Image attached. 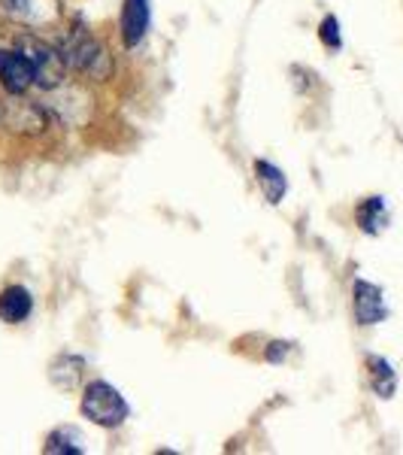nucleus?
<instances>
[{"label":"nucleus","mask_w":403,"mask_h":455,"mask_svg":"<svg viewBox=\"0 0 403 455\" xmlns=\"http://www.w3.org/2000/svg\"><path fill=\"white\" fill-rule=\"evenodd\" d=\"M58 46H61L64 61H67V68L73 73L91 79V83H107V79H113V70H115L113 52H109V46L98 34L88 31L83 21H73L67 31H64Z\"/></svg>","instance_id":"obj_1"},{"label":"nucleus","mask_w":403,"mask_h":455,"mask_svg":"<svg viewBox=\"0 0 403 455\" xmlns=\"http://www.w3.org/2000/svg\"><path fill=\"white\" fill-rule=\"evenodd\" d=\"M16 49L25 55V61L31 64V73H34V85H40L43 92H55L67 83V61H64V52L61 46L55 43L43 40L36 36L34 31H21L16 34Z\"/></svg>","instance_id":"obj_2"},{"label":"nucleus","mask_w":403,"mask_h":455,"mask_svg":"<svg viewBox=\"0 0 403 455\" xmlns=\"http://www.w3.org/2000/svg\"><path fill=\"white\" fill-rule=\"evenodd\" d=\"M79 410L88 422L100 425V428H119V425L130 416V407L124 401V395L107 379H91L83 388V401Z\"/></svg>","instance_id":"obj_3"},{"label":"nucleus","mask_w":403,"mask_h":455,"mask_svg":"<svg viewBox=\"0 0 403 455\" xmlns=\"http://www.w3.org/2000/svg\"><path fill=\"white\" fill-rule=\"evenodd\" d=\"M0 12L28 31H46L61 25V0H0Z\"/></svg>","instance_id":"obj_4"},{"label":"nucleus","mask_w":403,"mask_h":455,"mask_svg":"<svg viewBox=\"0 0 403 455\" xmlns=\"http://www.w3.org/2000/svg\"><path fill=\"white\" fill-rule=\"evenodd\" d=\"M0 119L6 122V128H12L16 134H28V137H36L46 131L49 124V109L36 100H28L25 94H12L10 104H4V113Z\"/></svg>","instance_id":"obj_5"},{"label":"nucleus","mask_w":403,"mask_h":455,"mask_svg":"<svg viewBox=\"0 0 403 455\" xmlns=\"http://www.w3.org/2000/svg\"><path fill=\"white\" fill-rule=\"evenodd\" d=\"M352 310H355L358 325H379L388 319V304L379 285L367 280H355L352 285Z\"/></svg>","instance_id":"obj_6"},{"label":"nucleus","mask_w":403,"mask_h":455,"mask_svg":"<svg viewBox=\"0 0 403 455\" xmlns=\"http://www.w3.org/2000/svg\"><path fill=\"white\" fill-rule=\"evenodd\" d=\"M152 28V0H124L122 4V40L128 49L140 46Z\"/></svg>","instance_id":"obj_7"},{"label":"nucleus","mask_w":403,"mask_h":455,"mask_svg":"<svg viewBox=\"0 0 403 455\" xmlns=\"http://www.w3.org/2000/svg\"><path fill=\"white\" fill-rule=\"evenodd\" d=\"M0 85L10 94H28V88L34 85L31 64L19 49H0Z\"/></svg>","instance_id":"obj_8"},{"label":"nucleus","mask_w":403,"mask_h":455,"mask_svg":"<svg viewBox=\"0 0 403 455\" xmlns=\"http://www.w3.org/2000/svg\"><path fill=\"white\" fill-rule=\"evenodd\" d=\"M31 313H34V298L25 285H6L0 291V319L6 325H21V322L31 319Z\"/></svg>","instance_id":"obj_9"},{"label":"nucleus","mask_w":403,"mask_h":455,"mask_svg":"<svg viewBox=\"0 0 403 455\" xmlns=\"http://www.w3.org/2000/svg\"><path fill=\"white\" fill-rule=\"evenodd\" d=\"M255 176H258V186L264 197H267V204H282L285 192H288V180H285V173L280 171L276 164H270V161H255Z\"/></svg>","instance_id":"obj_10"},{"label":"nucleus","mask_w":403,"mask_h":455,"mask_svg":"<svg viewBox=\"0 0 403 455\" xmlns=\"http://www.w3.org/2000/svg\"><path fill=\"white\" fill-rule=\"evenodd\" d=\"M367 379L379 398H391L394 388H398V373H394L391 362H385L383 355H367Z\"/></svg>","instance_id":"obj_11"},{"label":"nucleus","mask_w":403,"mask_h":455,"mask_svg":"<svg viewBox=\"0 0 403 455\" xmlns=\"http://www.w3.org/2000/svg\"><path fill=\"white\" fill-rule=\"evenodd\" d=\"M85 437L79 435V428H70V425H61V428L49 431L46 435V446H43V452L49 455H79L85 452Z\"/></svg>","instance_id":"obj_12"},{"label":"nucleus","mask_w":403,"mask_h":455,"mask_svg":"<svg viewBox=\"0 0 403 455\" xmlns=\"http://www.w3.org/2000/svg\"><path fill=\"white\" fill-rule=\"evenodd\" d=\"M355 219H358V228L367 234H383L388 228V207L383 197H367V201L358 204L355 210Z\"/></svg>","instance_id":"obj_13"},{"label":"nucleus","mask_w":403,"mask_h":455,"mask_svg":"<svg viewBox=\"0 0 403 455\" xmlns=\"http://www.w3.org/2000/svg\"><path fill=\"white\" fill-rule=\"evenodd\" d=\"M83 373H85V362H83V358H79V355H61L52 364L49 377H52V383L58 388H64V392H73V388L83 383Z\"/></svg>","instance_id":"obj_14"},{"label":"nucleus","mask_w":403,"mask_h":455,"mask_svg":"<svg viewBox=\"0 0 403 455\" xmlns=\"http://www.w3.org/2000/svg\"><path fill=\"white\" fill-rule=\"evenodd\" d=\"M319 40L325 43L328 49H340L343 46V34H340V21H336V16H325V19H321Z\"/></svg>","instance_id":"obj_15"},{"label":"nucleus","mask_w":403,"mask_h":455,"mask_svg":"<svg viewBox=\"0 0 403 455\" xmlns=\"http://www.w3.org/2000/svg\"><path fill=\"white\" fill-rule=\"evenodd\" d=\"M288 349H291V343H282V340H276V343H270L267 347V352H264V358H267V362H282L285 355H288Z\"/></svg>","instance_id":"obj_16"},{"label":"nucleus","mask_w":403,"mask_h":455,"mask_svg":"<svg viewBox=\"0 0 403 455\" xmlns=\"http://www.w3.org/2000/svg\"><path fill=\"white\" fill-rule=\"evenodd\" d=\"M0 36H4V19H0Z\"/></svg>","instance_id":"obj_17"},{"label":"nucleus","mask_w":403,"mask_h":455,"mask_svg":"<svg viewBox=\"0 0 403 455\" xmlns=\"http://www.w3.org/2000/svg\"><path fill=\"white\" fill-rule=\"evenodd\" d=\"M0 113H4V100H0Z\"/></svg>","instance_id":"obj_18"}]
</instances>
